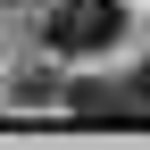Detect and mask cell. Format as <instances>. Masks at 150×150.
<instances>
[{
  "label": "cell",
  "instance_id": "1",
  "mask_svg": "<svg viewBox=\"0 0 150 150\" xmlns=\"http://www.w3.org/2000/svg\"><path fill=\"white\" fill-rule=\"evenodd\" d=\"M117 33H125L117 0H50V17H42V42L67 50V59H92V50H108Z\"/></svg>",
  "mask_w": 150,
  "mask_h": 150
},
{
  "label": "cell",
  "instance_id": "2",
  "mask_svg": "<svg viewBox=\"0 0 150 150\" xmlns=\"http://www.w3.org/2000/svg\"><path fill=\"white\" fill-rule=\"evenodd\" d=\"M67 108H75L83 125H150V67H142V75H117V83L67 92Z\"/></svg>",
  "mask_w": 150,
  "mask_h": 150
}]
</instances>
